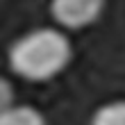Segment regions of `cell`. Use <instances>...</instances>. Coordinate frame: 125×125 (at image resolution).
<instances>
[{
    "label": "cell",
    "instance_id": "cell-1",
    "mask_svg": "<svg viewBox=\"0 0 125 125\" xmlns=\"http://www.w3.org/2000/svg\"><path fill=\"white\" fill-rule=\"evenodd\" d=\"M71 59V39L57 27L32 30L9 48V68L27 82H48L68 68Z\"/></svg>",
    "mask_w": 125,
    "mask_h": 125
},
{
    "label": "cell",
    "instance_id": "cell-2",
    "mask_svg": "<svg viewBox=\"0 0 125 125\" xmlns=\"http://www.w3.org/2000/svg\"><path fill=\"white\" fill-rule=\"evenodd\" d=\"M105 11V0H50V16L64 30H84Z\"/></svg>",
    "mask_w": 125,
    "mask_h": 125
},
{
    "label": "cell",
    "instance_id": "cell-3",
    "mask_svg": "<svg viewBox=\"0 0 125 125\" xmlns=\"http://www.w3.org/2000/svg\"><path fill=\"white\" fill-rule=\"evenodd\" d=\"M0 125H46V118L32 105H9L0 112Z\"/></svg>",
    "mask_w": 125,
    "mask_h": 125
},
{
    "label": "cell",
    "instance_id": "cell-4",
    "mask_svg": "<svg viewBox=\"0 0 125 125\" xmlns=\"http://www.w3.org/2000/svg\"><path fill=\"white\" fill-rule=\"evenodd\" d=\"M91 125H125V100H114L98 107L91 116Z\"/></svg>",
    "mask_w": 125,
    "mask_h": 125
},
{
    "label": "cell",
    "instance_id": "cell-5",
    "mask_svg": "<svg viewBox=\"0 0 125 125\" xmlns=\"http://www.w3.org/2000/svg\"><path fill=\"white\" fill-rule=\"evenodd\" d=\"M14 105V86L9 84V80L0 75V112Z\"/></svg>",
    "mask_w": 125,
    "mask_h": 125
}]
</instances>
